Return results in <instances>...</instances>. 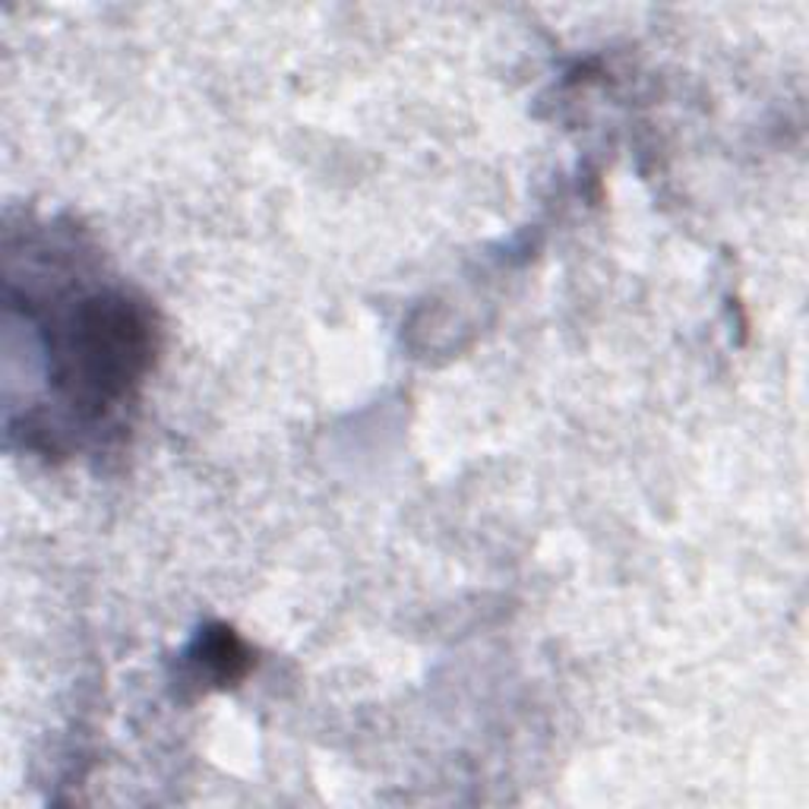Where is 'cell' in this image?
<instances>
[{
	"label": "cell",
	"mask_w": 809,
	"mask_h": 809,
	"mask_svg": "<svg viewBox=\"0 0 809 809\" xmlns=\"http://www.w3.org/2000/svg\"><path fill=\"white\" fill-rule=\"evenodd\" d=\"M203 654H206V664L219 674V681H234L244 671V648L225 629L206 639Z\"/></svg>",
	"instance_id": "1"
}]
</instances>
